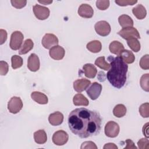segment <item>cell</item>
I'll return each instance as SVG.
<instances>
[{
	"label": "cell",
	"instance_id": "obj_1",
	"mask_svg": "<svg viewBox=\"0 0 149 149\" xmlns=\"http://www.w3.org/2000/svg\"><path fill=\"white\" fill-rule=\"evenodd\" d=\"M101 122V117L98 112L85 108L73 110L68 116L69 129L73 134L83 139L99 134Z\"/></svg>",
	"mask_w": 149,
	"mask_h": 149
},
{
	"label": "cell",
	"instance_id": "obj_2",
	"mask_svg": "<svg viewBox=\"0 0 149 149\" xmlns=\"http://www.w3.org/2000/svg\"><path fill=\"white\" fill-rule=\"evenodd\" d=\"M108 60L110 61V68L107 74V79L112 86L121 88L126 81L128 66L119 56L115 58L109 56Z\"/></svg>",
	"mask_w": 149,
	"mask_h": 149
},
{
	"label": "cell",
	"instance_id": "obj_3",
	"mask_svg": "<svg viewBox=\"0 0 149 149\" xmlns=\"http://www.w3.org/2000/svg\"><path fill=\"white\" fill-rule=\"evenodd\" d=\"M24 39V36L20 31H15L13 32L10 36L9 46L13 50H17L22 46Z\"/></svg>",
	"mask_w": 149,
	"mask_h": 149
},
{
	"label": "cell",
	"instance_id": "obj_4",
	"mask_svg": "<svg viewBox=\"0 0 149 149\" xmlns=\"http://www.w3.org/2000/svg\"><path fill=\"white\" fill-rule=\"evenodd\" d=\"M118 34L123 39L126 40L133 38L137 39L140 38V36L138 30L133 27L123 28L118 33Z\"/></svg>",
	"mask_w": 149,
	"mask_h": 149
},
{
	"label": "cell",
	"instance_id": "obj_5",
	"mask_svg": "<svg viewBox=\"0 0 149 149\" xmlns=\"http://www.w3.org/2000/svg\"><path fill=\"white\" fill-rule=\"evenodd\" d=\"M120 127L119 125L113 121H109L105 126L104 132L105 135L111 138L116 137L119 133Z\"/></svg>",
	"mask_w": 149,
	"mask_h": 149
},
{
	"label": "cell",
	"instance_id": "obj_6",
	"mask_svg": "<svg viewBox=\"0 0 149 149\" xmlns=\"http://www.w3.org/2000/svg\"><path fill=\"white\" fill-rule=\"evenodd\" d=\"M23 107V102L20 97H13L8 103V109L9 111L13 114L18 113Z\"/></svg>",
	"mask_w": 149,
	"mask_h": 149
},
{
	"label": "cell",
	"instance_id": "obj_7",
	"mask_svg": "<svg viewBox=\"0 0 149 149\" xmlns=\"http://www.w3.org/2000/svg\"><path fill=\"white\" fill-rule=\"evenodd\" d=\"M94 28L96 33L102 37H105L109 35L111 30L110 24L105 20H101L97 22L95 24Z\"/></svg>",
	"mask_w": 149,
	"mask_h": 149
},
{
	"label": "cell",
	"instance_id": "obj_8",
	"mask_svg": "<svg viewBox=\"0 0 149 149\" xmlns=\"http://www.w3.org/2000/svg\"><path fill=\"white\" fill-rule=\"evenodd\" d=\"M69 139L68 134L64 130H60L55 132L52 136V142L57 146H63L65 144Z\"/></svg>",
	"mask_w": 149,
	"mask_h": 149
},
{
	"label": "cell",
	"instance_id": "obj_9",
	"mask_svg": "<svg viewBox=\"0 0 149 149\" xmlns=\"http://www.w3.org/2000/svg\"><path fill=\"white\" fill-rule=\"evenodd\" d=\"M41 43L45 48L50 49L52 47L58 44L59 40L55 35L51 33H47L42 37Z\"/></svg>",
	"mask_w": 149,
	"mask_h": 149
},
{
	"label": "cell",
	"instance_id": "obj_10",
	"mask_svg": "<svg viewBox=\"0 0 149 149\" xmlns=\"http://www.w3.org/2000/svg\"><path fill=\"white\" fill-rule=\"evenodd\" d=\"M33 9L35 16L39 20H45L49 16L50 11L47 7L36 4L33 6Z\"/></svg>",
	"mask_w": 149,
	"mask_h": 149
},
{
	"label": "cell",
	"instance_id": "obj_11",
	"mask_svg": "<svg viewBox=\"0 0 149 149\" xmlns=\"http://www.w3.org/2000/svg\"><path fill=\"white\" fill-rule=\"evenodd\" d=\"M102 91V86L97 82H94L86 90V93L88 96L93 100L97 99Z\"/></svg>",
	"mask_w": 149,
	"mask_h": 149
},
{
	"label": "cell",
	"instance_id": "obj_12",
	"mask_svg": "<svg viewBox=\"0 0 149 149\" xmlns=\"http://www.w3.org/2000/svg\"><path fill=\"white\" fill-rule=\"evenodd\" d=\"M65 51L64 48L60 45H55L52 47L49 51V56L55 60L62 59L65 56Z\"/></svg>",
	"mask_w": 149,
	"mask_h": 149
},
{
	"label": "cell",
	"instance_id": "obj_13",
	"mask_svg": "<svg viewBox=\"0 0 149 149\" xmlns=\"http://www.w3.org/2000/svg\"><path fill=\"white\" fill-rule=\"evenodd\" d=\"M40 59L36 54H31L27 60V68L31 72H37L40 69Z\"/></svg>",
	"mask_w": 149,
	"mask_h": 149
},
{
	"label": "cell",
	"instance_id": "obj_14",
	"mask_svg": "<svg viewBox=\"0 0 149 149\" xmlns=\"http://www.w3.org/2000/svg\"><path fill=\"white\" fill-rule=\"evenodd\" d=\"M77 12L80 16L84 18H91L94 15L93 8L87 3L81 4L79 6Z\"/></svg>",
	"mask_w": 149,
	"mask_h": 149
},
{
	"label": "cell",
	"instance_id": "obj_15",
	"mask_svg": "<svg viewBox=\"0 0 149 149\" xmlns=\"http://www.w3.org/2000/svg\"><path fill=\"white\" fill-rule=\"evenodd\" d=\"M91 84V81L86 79H77L73 82L74 90L80 93L86 90Z\"/></svg>",
	"mask_w": 149,
	"mask_h": 149
},
{
	"label": "cell",
	"instance_id": "obj_16",
	"mask_svg": "<svg viewBox=\"0 0 149 149\" xmlns=\"http://www.w3.org/2000/svg\"><path fill=\"white\" fill-rule=\"evenodd\" d=\"M63 115L59 111H56L52 113H51L48 116V121L52 126L60 125L63 122Z\"/></svg>",
	"mask_w": 149,
	"mask_h": 149
},
{
	"label": "cell",
	"instance_id": "obj_17",
	"mask_svg": "<svg viewBox=\"0 0 149 149\" xmlns=\"http://www.w3.org/2000/svg\"><path fill=\"white\" fill-rule=\"evenodd\" d=\"M83 70L86 77L89 79H93L95 77L97 69L96 67L91 63H86L83 66Z\"/></svg>",
	"mask_w": 149,
	"mask_h": 149
},
{
	"label": "cell",
	"instance_id": "obj_18",
	"mask_svg": "<svg viewBox=\"0 0 149 149\" xmlns=\"http://www.w3.org/2000/svg\"><path fill=\"white\" fill-rule=\"evenodd\" d=\"M32 100L39 104H47L48 101L47 96L39 91H33L31 94Z\"/></svg>",
	"mask_w": 149,
	"mask_h": 149
},
{
	"label": "cell",
	"instance_id": "obj_19",
	"mask_svg": "<svg viewBox=\"0 0 149 149\" xmlns=\"http://www.w3.org/2000/svg\"><path fill=\"white\" fill-rule=\"evenodd\" d=\"M109 49L111 53L119 56L122 51L124 50V46L118 41H113L109 45Z\"/></svg>",
	"mask_w": 149,
	"mask_h": 149
},
{
	"label": "cell",
	"instance_id": "obj_20",
	"mask_svg": "<svg viewBox=\"0 0 149 149\" xmlns=\"http://www.w3.org/2000/svg\"><path fill=\"white\" fill-rule=\"evenodd\" d=\"M132 12L134 16L139 20L143 19L147 15V11L145 7L141 4L137 5L132 9Z\"/></svg>",
	"mask_w": 149,
	"mask_h": 149
},
{
	"label": "cell",
	"instance_id": "obj_21",
	"mask_svg": "<svg viewBox=\"0 0 149 149\" xmlns=\"http://www.w3.org/2000/svg\"><path fill=\"white\" fill-rule=\"evenodd\" d=\"M33 135L35 142L38 144H44L47 140V133L43 129H40L35 132Z\"/></svg>",
	"mask_w": 149,
	"mask_h": 149
},
{
	"label": "cell",
	"instance_id": "obj_22",
	"mask_svg": "<svg viewBox=\"0 0 149 149\" xmlns=\"http://www.w3.org/2000/svg\"><path fill=\"white\" fill-rule=\"evenodd\" d=\"M119 56H120L126 63L130 64L133 63L135 61V56L133 53L127 49H124L122 51Z\"/></svg>",
	"mask_w": 149,
	"mask_h": 149
},
{
	"label": "cell",
	"instance_id": "obj_23",
	"mask_svg": "<svg viewBox=\"0 0 149 149\" xmlns=\"http://www.w3.org/2000/svg\"><path fill=\"white\" fill-rule=\"evenodd\" d=\"M118 22L121 27L123 28L133 27L134 23L133 19L127 15H122L118 17Z\"/></svg>",
	"mask_w": 149,
	"mask_h": 149
},
{
	"label": "cell",
	"instance_id": "obj_24",
	"mask_svg": "<svg viewBox=\"0 0 149 149\" xmlns=\"http://www.w3.org/2000/svg\"><path fill=\"white\" fill-rule=\"evenodd\" d=\"M73 102L76 106H87L89 104L87 98L80 93H78L73 97Z\"/></svg>",
	"mask_w": 149,
	"mask_h": 149
},
{
	"label": "cell",
	"instance_id": "obj_25",
	"mask_svg": "<svg viewBox=\"0 0 149 149\" xmlns=\"http://www.w3.org/2000/svg\"><path fill=\"white\" fill-rule=\"evenodd\" d=\"M86 48L91 52L98 53L101 51L102 49V45L100 41L93 40L87 43Z\"/></svg>",
	"mask_w": 149,
	"mask_h": 149
},
{
	"label": "cell",
	"instance_id": "obj_26",
	"mask_svg": "<svg viewBox=\"0 0 149 149\" xmlns=\"http://www.w3.org/2000/svg\"><path fill=\"white\" fill-rule=\"evenodd\" d=\"M34 43L31 39H27L19 49L18 52L20 55H24L28 53L33 48Z\"/></svg>",
	"mask_w": 149,
	"mask_h": 149
},
{
	"label": "cell",
	"instance_id": "obj_27",
	"mask_svg": "<svg viewBox=\"0 0 149 149\" xmlns=\"http://www.w3.org/2000/svg\"><path fill=\"white\" fill-rule=\"evenodd\" d=\"M126 108L123 104H118L113 109V114L117 118H122L126 115Z\"/></svg>",
	"mask_w": 149,
	"mask_h": 149
},
{
	"label": "cell",
	"instance_id": "obj_28",
	"mask_svg": "<svg viewBox=\"0 0 149 149\" xmlns=\"http://www.w3.org/2000/svg\"><path fill=\"white\" fill-rule=\"evenodd\" d=\"M127 44L129 48L134 52H137L140 50V43L137 38H133L127 40Z\"/></svg>",
	"mask_w": 149,
	"mask_h": 149
},
{
	"label": "cell",
	"instance_id": "obj_29",
	"mask_svg": "<svg viewBox=\"0 0 149 149\" xmlns=\"http://www.w3.org/2000/svg\"><path fill=\"white\" fill-rule=\"evenodd\" d=\"M95 65L99 67L100 69L104 70H108L110 68V65L105 60L104 56H100L96 59L95 61Z\"/></svg>",
	"mask_w": 149,
	"mask_h": 149
},
{
	"label": "cell",
	"instance_id": "obj_30",
	"mask_svg": "<svg viewBox=\"0 0 149 149\" xmlns=\"http://www.w3.org/2000/svg\"><path fill=\"white\" fill-rule=\"evenodd\" d=\"M12 62V68L13 69H16L20 68L23 65V59L21 56L15 55H13L11 58Z\"/></svg>",
	"mask_w": 149,
	"mask_h": 149
},
{
	"label": "cell",
	"instance_id": "obj_31",
	"mask_svg": "<svg viewBox=\"0 0 149 149\" xmlns=\"http://www.w3.org/2000/svg\"><path fill=\"white\" fill-rule=\"evenodd\" d=\"M148 79H149V74L146 73L142 75L140 79V84L141 87L145 91L148 92L149 91V86H148Z\"/></svg>",
	"mask_w": 149,
	"mask_h": 149
},
{
	"label": "cell",
	"instance_id": "obj_32",
	"mask_svg": "<svg viewBox=\"0 0 149 149\" xmlns=\"http://www.w3.org/2000/svg\"><path fill=\"white\" fill-rule=\"evenodd\" d=\"M139 113L143 118H148L149 116V104L146 102L141 104L139 107Z\"/></svg>",
	"mask_w": 149,
	"mask_h": 149
},
{
	"label": "cell",
	"instance_id": "obj_33",
	"mask_svg": "<svg viewBox=\"0 0 149 149\" xmlns=\"http://www.w3.org/2000/svg\"><path fill=\"white\" fill-rule=\"evenodd\" d=\"M149 55L146 54L141 57L140 60L139 65L141 69L144 70H148L149 69Z\"/></svg>",
	"mask_w": 149,
	"mask_h": 149
},
{
	"label": "cell",
	"instance_id": "obj_34",
	"mask_svg": "<svg viewBox=\"0 0 149 149\" xmlns=\"http://www.w3.org/2000/svg\"><path fill=\"white\" fill-rule=\"evenodd\" d=\"M109 6V1H96V6L97 8L101 10L107 9Z\"/></svg>",
	"mask_w": 149,
	"mask_h": 149
},
{
	"label": "cell",
	"instance_id": "obj_35",
	"mask_svg": "<svg viewBox=\"0 0 149 149\" xmlns=\"http://www.w3.org/2000/svg\"><path fill=\"white\" fill-rule=\"evenodd\" d=\"M12 5L16 9H21L24 7L27 3L26 0H12L10 1Z\"/></svg>",
	"mask_w": 149,
	"mask_h": 149
},
{
	"label": "cell",
	"instance_id": "obj_36",
	"mask_svg": "<svg viewBox=\"0 0 149 149\" xmlns=\"http://www.w3.org/2000/svg\"><path fill=\"white\" fill-rule=\"evenodd\" d=\"M137 146L140 149H148L149 148V140L148 139L142 138L138 141Z\"/></svg>",
	"mask_w": 149,
	"mask_h": 149
},
{
	"label": "cell",
	"instance_id": "obj_37",
	"mask_svg": "<svg viewBox=\"0 0 149 149\" xmlns=\"http://www.w3.org/2000/svg\"><path fill=\"white\" fill-rule=\"evenodd\" d=\"M115 3L119 6H125L127 5H133L137 2V1L134 0H116Z\"/></svg>",
	"mask_w": 149,
	"mask_h": 149
},
{
	"label": "cell",
	"instance_id": "obj_38",
	"mask_svg": "<svg viewBox=\"0 0 149 149\" xmlns=\"http://www.w3.org/2000/svg\"><path fill=\"white\" fill-rule=\"evenodd\" d=\"M9 70V65L7 62L3 61H0V74L6 75Z\"/></svg>",
	"mask_w": 149,
	"mask_h": 149
},
{
	"label": "cell",
	"instance_id": "obj_39",
	"mask_svg": "<svg viewBox=\"0 0 149 149\" xmlns=\"http://www.w3.org/2000/svg\"><path fill=\"white\" fill-rule=\"evenodd\" d=\"M81 149H88V148H95L97 149V146H96V144L91 141H85L84 143H83L81 144V146L80 147Z\"/></svg>",
	"mask_w": 149,
	"mask_h": 149
},
{
	"label": "cell",
	"instance_id": "obj_40",
	"mask_svg": "<svg viewBox=\"0 0 149 149\" xmlns=\"http://www.w3.org/2000/svg\"><path fill=\"white\" fill-rule=\"evenodd\" d=\"M7 39V32L5 30H0V45H2Z\"/></svg>",
	"mask_w": 149,
	"mask_h": 149
},
{
	"label": "cell",
	"instance_id": "obj_41",
	"mask_svg": "<svg viewBox=\"0 0 149 149\" xmlns=\"http://www.w3.org/2000/svg\"><path fill=\"white\" fill-rule=\"evenodd\" d=\"M126 143V146L125 147V149L127 148H134L137 149V147L135 146L133 141L131 139H127L125 141Z\"/></svg>",
	"mask_w": 149,
	"mask_h": 149
},
{
	"label": "cell",
	"instance_id": "obj_42",
	"mask_svg": "<svg viewBox=\"0 0 149 149\" xmlns=\"http://www.w3.org/2000/svg\"><path fill=\"white\" fill-rule=\"evenodd\" d=\"M103 148L104 149H108V148H109V149H117L118 147L114 143H107V144H105Z\"/></svg>",
	"mask_w": 149,
	"mask_h": 149
},
{
	"label": "cell",
	"instance_id": "obj_43",
	"mask_svg": "<svg viewBox=\"0 0 149 149\" xmlns=\"http://www.w3.org/2000/svg\"><path fill=\"white\" fill-rule=\"evenodd\" d=\"M148 123H146L143 127V134L147 137L148 138Z\"/></svg>",
	"mask_w": 149,
	"mask_h": 149
},
{
	"label": "cell",
	"instance_id": "obj_44",
	"mask_svg": "<svg viewBox=\"0 0 149 149\" xmlns=\"http://www.w3.org/2000/svg\"><path fill=\"white\" fill-rule=\"evenodd\" d=\"M39 3L44 5H49L52 2V1H38Z\"/></svg>",
	"mask_w": 149,
	"mask_h": 149
}]
</instances>
